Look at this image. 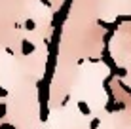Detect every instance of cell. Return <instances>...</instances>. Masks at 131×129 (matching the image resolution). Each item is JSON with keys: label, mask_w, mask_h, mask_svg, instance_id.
<instances>
[{"label": "cell", "mask_w": 131, "mask_h": 129, "mask_svg": "<svg viewBox=\"0 0 131 129\" xmlns=\"http://www.w3.org/2000/svg\"><path fill=\"white\" fill-rule=\"evenodd\" d=\"M32 51H34V44L29 40H23V53L27 55V53H32Z\"/></svg>", "instance_id": "cell-1"}, {"label": "cell", "mask_w": 131, "mask_h": 129, "mask_svg": "<svg viewBox=\"0 0 131 129\" xmlns=\"http://www.w3.org/2000/svg\"><path fill=\"white\" fill-rule=\"evenodd\" d=\"M78 108H80V112H82L84 116H89V112H91V108H89L88 103H84V101H80V103H78Z\"/></svg>", "instance_id": "cell-2"}, {"label": "cell", "mask_w": 131, "mask_h": 129, "mask_svg": "<svg viewBox=\"0 0 131 129\" xmlns=\"http://www.w3.org/2000/svg\"><path fill=\"white\" fill-rule=\"evenodd\" d=\"M25 27H27V29H29V30H32V29H34V21H32V19H27Z\"/></svg>", "instance_id": "cell-3"}, {"label": "cell", "mask_w": 131, "mask_h": 129, "mask_svg": "<svg viewBox=\"0 0 131 129\" xmlns=\"http://www.w3.org/2000/svg\"><path fill=\"white\" fill-rule=\"evenodd\" d=\"M99 123H101V122H99L97 118H95V120H91V125H89V129H97V127H99Z\"/></svg>", "instance_id": "cell-4"}, {"label": "cell", "mask_w": 131, "mask_h": 129, "mask_svg": "<svg viewBox=\"0 0 131 129\" xmlns=\"http://www.w3.org/2000/svg\"><path fill=\"white\" fill-rule=\"evenodd\" d=\"M4 97H8V91L4 87H0V99H4Z\"/></svg>", "instance_id": "cell-5"}, {"label": "cell", "mask_w": 131, "mask_h": 129, "mask_svg": "<svg viewBox=\"0 0 131 129\" xmlns=\"http://www.w3.org/2000/svg\"><path fill=\"white\" fill-rule=\"evenodd\" d=\"M4 114H6V106L0 104V116H4Z\"/></svg>", "instance_id": "cell-6"}, {"label": "cell", "mask_w": 131, "mask_h": 129, "mask_svg": "<svg viewBox=\"0 0 131 129\" xmlns=\"http://www.w3.org/2000/svg\"><path fill=\"white\" fill-rule=\"evenodd\" d=\"M40 2H42V4H44V6H48V8H49V6H51V2H49V0H40Z\"/></svg>", "instance_id": "cell-7"}]
</instances>
